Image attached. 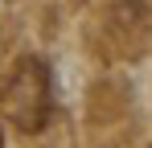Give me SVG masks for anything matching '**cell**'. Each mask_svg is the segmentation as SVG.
<instances>
[{
	"label": "cell",
	"mask_w": 152,
	"mask_h": 148,
	"mask_svg": "<svg viewBox=\"0 0 152 148\" xmlns=\"http://www.w3.org/2000/svg\"><path fill=\"white\" fill-rule=\"evenodd\" d=\"M4 111H8V119L17 123V127L41 132V123H45V115H50V74H45L41 62L29 58L25 66L17 70L8 95H4Z\"/></svg>",
	"instance_id": "obj_1"
}]
</instances>
